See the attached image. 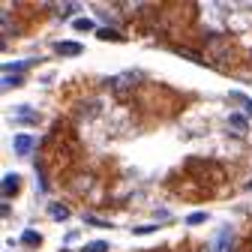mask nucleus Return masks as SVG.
Listing matches in <instances>:
<instances>
[{"instance_id":"1","label":"nucleus","mask_w":252,"mask_h":252,"mask_svg":"<svg viewBox=\"0 0 252 252\" xmlns=\"http://www.w3.org/2000/svg\"><path fill=\"white\" fill-rule=\"evenodd\" d=\"M231 240H234V231H231L228 225H222V228L216 231V237L210 240L207 252H231Z\"/></svg>"},{"instance_id":"2","label":"nucleus","mask_w":252,"mask_h":252,"mask_svg":"<svg viewBox=\"0 0 252 252\" xmlns=\"http://www.w3.org/2000/svg\"><path fill=\"white\" fill-rule=\"evenodd\" d=\"M15 189H18V174H15V171L3 174V198H12Z\"/></svg>"},{"instance_id":"3","label":"nucleus","mask_w":252,"mask_h":252,"mask_svg":"<svg viewBox=\"0 0 252 252\" xmlns=\"http://www.w3.org/2000/svg\"><path fill=\"white\" fill-rule=\"evenodd\" d=\"M12 147H15V153H18V156H27V153H30V147H33V138H30V135H15Z\"/></svg>"},{"instance_id":"4","label":"nucleus","mask_w":252,"mask_h":252,"mask_svg":"<svg viewBox=\"0 0 252 252\" xmlns=\"http://www.w3.org/2000/svg\"><path fill=\"white\" fill-rule=\"evenodd\" d=\"M54 51H57V54H66V57H75V54H81L84 48H81L78 42H57Z\"/></svg>"},{"instance_id":"5","label":"nucleus","mask_w":252,"mask_h":252,"mask_svg":"<svg viewBox=\"0 0 252 252\" xmlns=\"http://www.w3.org/2000/svg\"><path fill=\"white\" fill-rule=\"evenodd\" d=\"M228 129H234L237 135H246V117L243 114H231L228 117Z\"/></svg>"},{"instance_id":"6","label":"nucleus","mask_w":252,"mask_h":252,"mask_svg":"<svg viewBox=\"0 0 252 252\" xmlns=\"http://www.w3.org/2000/svg\"><path fill=\"white\" fill-rule=\"evenodd\" d=\"M48 213L57 219V222H63V219H69V207H66V204H51V207H48Z\"/></svg>"},{"instance_id":"7","label":"nucleus","mask_w":252,"mask_h":252,"mask_svg":"<svg viewBox=\"0 0 252 252\" xmlns=\"http://www.w3.org/2000/svg\"><path fill=\"white\" fill-rule=\"evenodd\" d=\"M21 243H27V246H39V243H42V234L33 231V228H27V231L21 234Z\"/></svg>"},{"instance_id":"8","label":"nucleus","mask_w":252,"mask_h":252,"mask_svg":"<svg viewBox=\"0 0 252 252\" xmlns=\"http://www.w3.org/2000/svg\"><path fill=\"white\" fill-rule=\"evenodd\" d=\"M81 252H108V243L105 240H90V243H84Z\"/></svg>"},{"instance_id":"9","label":"nucleus","mask_w":252,"mask_h":252,"mask_svg":"<svg viewBox=\"0 0 252 252\" xmlns=\"http://www.w3.org/2000/svg\"><path fill=\"white\" fill-rule=\"evenodd\" d=\"M72 27H75V30H81V33H87V30H93L96 24H93V18H75V21H72Z\"/></svg>"},{"instance_id":"10","label":"nucleus","mask_w":252,"mask_h":252,"mask_svg":"<svg viewBox=\"0 0 252 252\" xmlns=\"http://www.w3.org/2000/svg\"><path fill=\"white\" fill-rule=\"evenodd\" d=\"M27 66V60H18V63H3V72L6 75H12V72H21Z\"/></svg>"},{"instance_id":"11","label":"nucleus","mask_w":252,"mask_h":252,"mask_svg":"<svg viewBox=\"0 0 252 252\" xmlns=\"http://www.w3.org/2000/svg\"><path fill=\"white\" fill-rule=\"evenodd\" d=\"M204 219H207V213H201V210H198V213H189V216H186V222H189V225H201Z\"/></svg>"},{"instance_id":"12","label":"nucleus","mask_w":252,"mask_h":252,"mask_svg":"<svg viewBox=\"0 0 252 252\" xmlns=\"http://www.w3.org/2000/svg\"><path fill=\"white\" fill-rule=\"evenodd\" d=\"M96 36L105 39V42H108V39H120V33H114V30H96Z\"/></svg>"},{"instance_id":"13","label":"nucleus","mask_w":252,"mask_h":252,"mask_svg":"<svg viewBox=\"0 0 252 252\" xmlns=\"http://www.w3.org/2000/svg\"><path fill=\"white\" fill-rule=\"evenodd\" d=\"M75 9H78V3H66V6H60L57 12H60V15H72Z\"/></svg>"},{"instance_id":"14","label":"nucleus","mask_w":252,"mask_h":252,"mask_svg":"<svg viewBox=\"0 0 252 252\" xmlns=\"http://www.w3.org/2000/svg\"><path fill=\"white\" fill-rule=\"evenodd\" d=\"M246 189H252V180H249V183H246Z\"/></svg>"}]
</instances>
